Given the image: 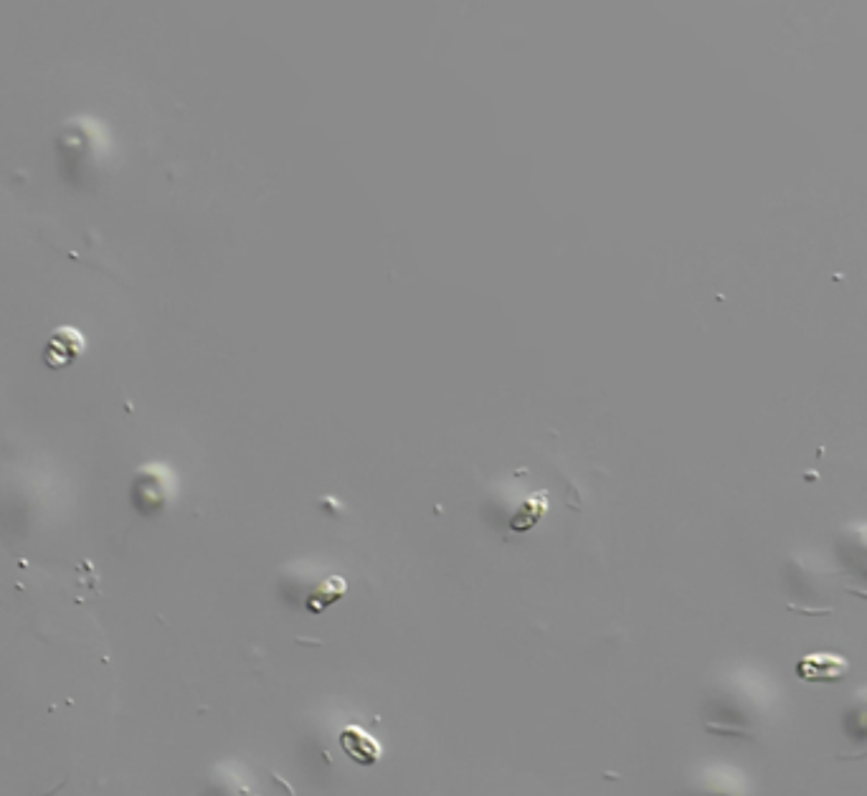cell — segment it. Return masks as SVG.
I'll return each instance as SVG.
<instances>
[{
	"mask_svg": "<svg viewBox=\"0 0 867 796\" xmlns=\"http://www.w3.org/2000/svg\"><path fill=\"white\" fill-rule=\"evenodd\" d=\"M850 662L835 652H812L797 662V675L807 682H837L847 675Z\"/></svg>",
	"mask_w": 867,
	"mask_h": 796,
	"instance_id": "cell-1",
	"label": "cell"
},
{
	"mask_svg": "<svg viewBox=\"0 0 867 796\" xmlns=\"http://www.w3.org/2000/svg\"><path fill=\"white\" fill-rule=\"evenodd\" d=\"M82 353H84V335L79 333V330L64 325V328L54 330V335H51L49 343H46L44 363L49 368H54V371H59V368L71 366V363H74Z\"/></svg>",
	"mask_w": 867,
	"mask_h": 796,
	"instance_id": "cell-2",
	"label": "cell"
},
{
	"mask_svg": "<svg viewBox=\"0 0 867 796\" xmlns=\"http://www.w3.org/2000/svg\"><path fill=\"white\" fill-rule=\"evenodd\" d=\"M340 748H343L345 756L350 761H355L358 766H376L383 756V748L371 733H366L358 726H348L340 731Z\"/></svg>",
	"mask_w": 867,
	"mask_h": 796,
	"instance_id": "cell-3",
	"label": "cell"
},
{
	"mask_svg": "<svg viewBox=\"0 0 867 796\" xmlns=\"http://www.w3.org/2000/svg\"><path fill=\"white\" fill-rule=\"evenodd\" d=\"M345 594H348V581L343 576H328L307 596V611L310 614H322L328 606L338 604Z\"/></svg>",
	"mask_w": 867,
	"mask_h": 796,
	"instance_id": "cell-4",
	"label": "cell"
},
{
	"mask_svg": "<svg viewBox=\"0 0 867 796\" xmlns=\"http://www.w3.org/2000/svg\"><path fill=\"white\" fill-rule=\"evenodd\" d=\"M546 510H548V492L546 490L533 492V495H530L528 500L520 505L518 513L513 515V520H510V528H513L515 533H528V530H533L535 525L543 520Z\"/></svg>",
	"mask_w": 867,
	"mask_h": 796,
	"instance_id": "cell-5",
	"label": "cell"
}]
</instances>
